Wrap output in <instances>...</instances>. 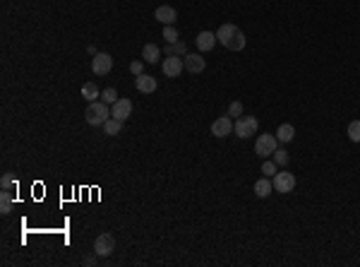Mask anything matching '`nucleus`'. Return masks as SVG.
Masks as SVG:
<instances>
[{"mask_svg": "<svg viewBox=\"0 0 360 267\" xmlns=\"http://www.w3.org/2000/svg\"><path fill=\"white\" fill-rule=\"evenodd\" d=\"M272 188H274V183L269 181V176H262L255 183V195H257V198H269V195H272Z\"/></svg>", "mask_w": 360, "mask_h": 267, "instance_id": "16", "label": "nucleus"}, {"mask_svg": "<svg viewBox=\"0 0 360 267\" xmlns=\"http://www.w3.org/2000/svg\"><path fill=\"white\" fill-rule=\"evenodd\" d=\"M110 116L125 123L132 116V101L130 99H118L113 106H110Z\"/></svg>", "mask_w": 360, "mask_h": 267, "instance_id": "9", "label": "nucleus"}, {"mask_svg": "<svg viewBox=\"0 0 360 267\" xmlns=\"http://www.w3.org/2000/svg\"><path fill=\"white\" fill-rule=\"evenodd\" d=\"M245 44H248V39H245V34L238 29V32H235V36L228 41V46H226V48H228V51H243V48H245Z\"/></svg>", "mask_w": 360, "mask_h": 267, "instance_id": "21", "label": "nucleus"}, {"mask_svg": "<svg viewBox=\"0 0 360 267\" xmlns=\"http://www.w3.org/2000/svg\"><path fill=\"white\" fill-rule=\"evenodd\" d=\"M110 67H113V58H110L108 53H96V56L91 58V72H94L96 77L108 75Z\"/></svg>", "mask_w": 360, "mask_h": 267, "instance_id": "6", "label": "nucleus"}, {"mask_svg": "<svg viewBox=\"0 0 360 267\" xmlns=\"http://www.w3.org/2000/svg\"><path fill=\"white\" fill-rule=\"evenodd\" d=\"M204 67H207V60L199 56V53H187L185 56V70L187 72L199 75V72H204Z\"/></svg>", "mask_w": 360, "mask_h": 267, "instance_id": "10", "label": "nucleus"}, {"mask_svg": "<svg viewBox=\"0 0 360 267\" xmlns=\"http://www.w3.org/2000/svg\"><path fill=\"white\" fill-rule=\"evenodd\" d=\"M82 97L87 101H98L101 99V92H98V87L94 82H84V84H82Z\"/></svg>", "mask_w": 360, "mask_h": 267, "instance_id": "20", "label": "nucleus"}, {"mask_svg": "<svg viewBox=\"0 0 360 267\" xmlns=\"http://www.w3.org/2000/svg\"><path fill=\"white\" fill-rule=\"evenodd\" d=\"M110 118V106L108 104H103V101H89L87 111H84V121L89 125H94V128H103V123Z\"/></svg>", "mask_w": 360, "mask_h": 267, "instance_id": "1", "label": "nucleus"}, {"mask_svg": "<svg viewBox=\"0 0 360 267\" xmlns=\"http://www.w3.org/2000/svg\"><path fill=\"white\" fill-rule=\"evenodd\" d=\"M274 164H276V166H286V164H288V152H286L284 147H276V152H274Z\"/></svg>", "mask_w": 360, "mask_h": 267, "instance_id": "24", "label": "nucleus"}, {"mask_svg": "<svg viewBox=\"0 0 360 267\" xmlns=\"http://www.w3.org/2000/svg\"><path fill=\"white\" fill-rule=\"evenodd\" d=\"M154 20H159L161 24H175L178 12H175V8H171V5H159L156 12H154Z\"/></svg>", "mask_w": 360, "mask_h": 267, "instance_id": "11", "label": "nucleus"}, {"mask_svg": "<svg viewBox=\"0 0 360 267\" xmlns=\"http://www.w3.org/2000/svg\"><path fill=\"white\" fill-rule=\"evenodd\" d=\"M274 190L276 193H293V188H295V176L293 173H286V171H276V176H274Z\"/></svg>", "mask_w": 360, "mask_h": 267, "instance_id": "5", "label": "nucleus"}, {"mask_svg": "<svg viewBox=\"0 0 360 267\" xmlns=\"http://www.w3.org/2000/svg\"><path fill=\"white\" fill-rule=\"evenodd\" d=\"M276 147H279V137L272 133H264L257 137V142H255V154L267 159V156H272L276 152Z\"/></svg>", "mask_w": 360, "mask_h": 267, "instance_id": "3", "label": "nucleus"}, {"mask_svg": "<svg viewBox=\"0 0 360 267\" xmlns=\"http://www.w3.org/2000/svg\"><path fill=\"white\" fill-rule=\"evenodd\" d=\"M164 39H166V44H173V41L180 39V36H178V29H175L173 24H166L164 27Z\"/></svg>", "mask_w": 360, "mask_h": 267, "instance_id": "25", "label": "nucleus"}, {"mask_svg": "<svg viewBox=\"0 0 360 267\" xmlns=\"http://www.w3.org/2000/svg\"><path fill=\"white\" fill-rule=\"evenodd\" d=\"M216 34L214 32H199L197 34V48L199 51H211L214 46H216Z\"/></svg>", "mask_w": 360, "mask_h": 267, "instance_id": "13", "label": "nucleus"}, {"mask_svg": "<svg viewBox=\"0 0 360 267\" xmlns=\"http://www.w3.org/2000/svg\"><path fill=\"white\" fill-rule=\"evenodd\" d=\"M348 140H350V142H360V121H350V125H348Z\"/></svg>", "mask_w": 360, "mask_h": 267, "instance_id": "26", "label": "nucleus"}, {"mask_svg": "<svg viewBox=\"0 0 360 267\" xmlns=\"http://www.w3.org/2000/svg\"><path fill=\"white\" fill-rule=\"evenodd\" d=\"M130 72L135 75V77L144 75V60H132V63H130Z\"/></svg>", "mask_w": 360, "mask_h": 267, "instance_id": "29", "label": "nucleus"}, {"mask_svg": "<svg viewBox=\"0 0 360 267\" xmlns=\"http://www.w3.org/2000/svg\"><path fill=\"white\" fill-rule=\"evenodd\" d=\"M276 164H274V159L269 161V159H264V164H262V173L264 176H276Z\"/></svg>", "mask_w": 360, "mask_h": 267, "instance_id": "28", "label": "nucleus"}, {"mask_svg": "<svg viewBox=\"0 0 360 267\" xmlns=\"http://www.w3.org/2000/svg\"><path fill=\"white\" fill-rule=\"evenodd\" d=\"M142 60L144 63H149V65L159 63V60H161V48H159L156 44H147L142 48Z\"/></svg>", "mask_w": 360, "mask_h": 267, "instance_id": "15", "label": "nucleus"}, {"mask_svg": "<svg viewBox=\"0 0 360 267\" xmlns=\"http://www.w3.org/2000/svg\"><path fill=\"white\" fill-rule=\"evenodd\" d=\"M12 186H17V178H15V173H5V176L0 178V188H3V190H10Z\"/></svg>", "mask_w": 360, "mask_h": 267, "instance_id": "27", "label": "nucleus"}, {"mask_svg": "<svg viewBox=\"0 0 360 267\" xmlns=\"http://www.w3.org/2000/svg\"><path fill=\"white\" fill-rule=\"evenodd\" d=\"M84 265H96V257L91 255V257H84Z\"/></svg>", "mask_w": 360, "mask_h": 267, "instance_id": "31", "label": "nucleus"}, {"mask_svg": "<svg viewBox=\"0 0 360 267\" xmlns=\"http://www.w3.org/2000/svg\"><path fill=\"white\" fill-rule=\"evenodd\" d=\"M211 135L214 137H226V135L233 133V121H230V116L226 113V116H221V118H216V121L211 123Z\"/></svg>", "mask_w": 360, "mask_h": 267, "instance_id": "8", "label": "nucleus"}, {"mask_svg": "<svg viewBox=\"0 0 360 267\" xmlns=\"http://www.w3.org/2000/svg\"><path fill=\"white\" fill-rule=\"evenodd\" d=\"M135 87H137L140 94H154L159 84H156V79H154L152 75H140V77L135 79Z\"/></svg>", "mask_w": 360, "mask_h": 267, "instance_id": "12", "label": "nucleus"}, {"mask_svg": "<svg viewBox=\"0 0 360 267\" xmlns=\"http://www.w3.org/2000/svg\"><path fill=\"white\" fill-rule=\"evenodd\" d=\"M115 250V238L110 234H101V236H96V241H94V253H96L98 257H106V255H110Z\"/></svg>", "mask_w": 360, "mask_h": 267, "instance_id": "7", "label": "nucleus"}, {"mask_svg": "<svg viewBox=\"0 0 360 267\" xmlns=\"http://www.w3.org/2000/svg\"><path fill=\"white\" fill-rule=\"evenodd\" d=\"M161 70H164L166 77H180V72L185 70V58H180V56H166L164 63H161Z\"/></svg>", "mask_w": 360, "mask_h": 267, "instance_id": "4", "label": "nucleus"}, {"mask_svg": "<svg viewBox=\"0 0 360 267\" xmlns=\"http://www.w3.org/2000/svg\"><path fill=\"white\" fill-rule=\"evenodd\" d=\"M276 137H279V142H293V137H295V128L291 125V123H281L279 125V130H276Z\"/></svg>", "mask_w": 360, "mask_h": 267, "instance_id": "17", "label": "nucleus"}, {"mask_svg": "<svg viewBox=\"0 0 360 267\" xmlns=\"http://www.w3.org/2000/svg\"><path fill=\"white\" fill-rule=\"evenodd\" d=\"M228 116L230 118H240V116H243V104H240V101H233L228 106Z\"/></svg>", "mask_w": 360, "mask_h": 267, "instance_id": "30", "label": "nucleus"}, {"mask_svg": "<svg viewBox=\"0 0 360 267\" xmlns=\"http://www.w3.org/2000/svg\"><path fill=\"white\" fill-rule=\"evenodd\" d=\"M123 133V121H118V118H113L110 116L108 121L103 123V135H110V137H115V135Z\"/></svg>", "mask_w": 360, "mask_h": 267, "instance_id": "18", "label": "nucleus"}, {"mask_svg": "<svg viewBox=\"0 0 360 267\" xmlns=\"http://www.w3.org/2000/svg\"><path fill=\"white\" fill-rule=\"evenodd\" d=\"M235 32H238V27L235 24H230V22H226V24H221L218 27V32H216V39H218V44H223V46H228V41L235 36Z\"/></svg>", "mask_w": 360, "mask_h": 267, "instance_id": "14", "label": "nucleus"}, {"mask_svg": "<svg viewBox=\"0 0 360 267\" xmlns=\"http://www.w3.org/2000/svg\"><path fill=\"white\" fill-rule=\"evenodd\" d=\"M12 205H15L12 195L8 193V190H3V193H0V212H3V214H10V212H12Z\"/></svg>", "mask_w": 360, "mask_h": 267, "instance_id": "22", "label": "nucleus"}, {"mask_svg": "<svg viewBox=\"0 0 360 267\" xmlns=\"http://www.w3.org/2000/svg\"><path fill=\"white\" fill-rule=\"evenodd\" d=\"M118 99H120L118 92H115L113 87H108V89H103V92H101V101H103V104H108V106H113Z\"/></svg>", "mask_w": 360, "mask_h": 267, "instance_id": "23", "label": "nucleus"}, {"mask_svg": "<svg viewBox=\"0 0 360 267\" xmlns=\"http://www.w3.org/2000/svg\"><path fill=\"white\" fill-rule=\"evenodd\" d=\"M257 130H260V121H257L255 116H240V118H235V123H233V133L238 135V137H243V140L257 135Z\"/></svg>", "mask_w": 360, "mask_h": 267, "instance_id": "2", "label": "nucleus"}, {"mask_svg": "<svg viewBox=\"0 0 360 267\" xmlns=\"http://www.w3.org/2000/svg\"><path fill=\"white\" fill-rule=\"evenodd\" d=\"M166 56H180L185 58L187 56V46L178 39V41H173V44H166Z\"/></svg>", "mask_w": 360, "mask_h": 267, "instance_id": "19", "label": "nucleus"}]
</instances>
